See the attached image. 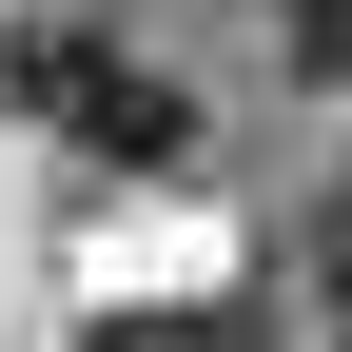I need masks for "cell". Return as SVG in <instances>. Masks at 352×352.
<instances>
[{
	"label": "cell",
	"instance_id": "obj_3",
	"mask_svg": "<svg viewBox=\"0 0 352 352\" xmlns=\"http://www.w3.org/2000/svg\"><path fill=\"white\" fill-rule=\"evenodd\" d=\"M314 254H333V294H352V157H333V196H314Z\"/></svg>",
	"mask_w": 352,
	"mask_h": 352
},
{
	"label": "cell",
	"instance_id": "obj_2",
	"mask_svg": "<svg viewBox=\"0 0 352 352\" xmlns=\"http://www.w3.org/2000/svg\"><path fill=\"white\" fill-rule=\"evenodd\" d=\"M274 59L314 78V98H352V0H274Z\"/></svg>",
	"mask_w": 352,
	"mask_h": 352
},
{
	"label": "cell",
	"instance_id": "obj_1",
	"mask_svg": "<svg viewBox=\"0 0 352 352\" xmlns=\"http://www.w3.org/2000/svg\"><path fill=\"white\" fill-rule=\"evenodd\" d=\"M0 98L59 118L98 176H176V157H196V98H176L138 39H98V20H20V39H0Z\"/></svg>",
	"mask_w": 352,
	"mask_h": 352
}]
</instances>
